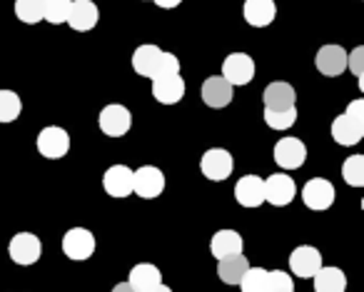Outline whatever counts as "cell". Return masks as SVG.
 I'll use <instances>...</instances> for the list:
<instances>
[{
	"instance_id": "16",
	"label": "cell",
	"mask_w": 364,
	"mask_h": 292,
	"mask_svg": "<svg viewBox=\"0 0 364 292\" xmlns=\"http://www.w3.org/2000/svg\"><path fill=\"white\" fill-rule=\"evenodd\" d=\"M235 200L242 207H259L264 202V180L259 175H242L235 185Z\"/></svg>"
},
{
	"instance_id": "29",
	"label": "cell",
	"mask_w": 364,
	"mask_h": 292,
	"mask_svg": "<svg viewBox=\"0 0 364 292\" xmlns=\"http://www.w3.org/2000/svg\"><path fill=\"white\" fill-rule=\"evenodd\" d=\"M23 110V103L18 93L13 90H0V122H13L18 120Z\"/></svg>"
},
{
	"instance_id": "26",
	"label": "cell",
	"mask_w": 364,
	"mask_h": 292,
	"mask_svg": "<svg viewBox=\"0 0 364 292\" xmlns=\"http://www.w3.org/2000/svg\"><path fill=\"white\" fill-rule=\"evenodd\" d=\"M237 285L242 292H267V270L264 267H247Z\"/></svg>"
},
{
	"instance_id": "23",
	"label": "cell",
	"mask_w": 364,
	"mask_h": 292,
	"mask_svg": "<svg viewBox=\"0 0 364 292\" xmlns=\"http://www.w3.org/2000/svg\"><path fill=\"white\" fill-rule=\"evenodd\" d=\"M210 250L218 260L228 255H237V252H242V235L237 230H218L210 240Z\"/></svg>"
},
{
	"instance_id": "17",
	"label": "cell",
	"mask_w": 364,
	"mask_h": 292,
	"mask_svg": "<svg viewBox=\"0 0 364 292\" xmlns=\"http://www.w3.org/2000/svg\"><path fill=\"white\" fill-rule=\"evenodd\" d=\"M102 187L110 197L132 195V170L127 165H112L102 175Z\"/></svg>"
},
{
	"instance_id": "32",
	"label": "cell",
	"mask_w": 364,
	"mask_h": 292,
	"mask_svg": "<svg viewBox=\"0 0 364 292\" xmlns=\"http://www.w3.org/2000/svg\"><path fill=\"white\" fill-rule=\"evenodd\" d=\"M294 290V280L284 270H267V292H289Z\"/></svg>"
},
{
	"instance_id": "9",
	"label": "cell",
	"mask_w": 364,
	"mask_h": 292,
	"mask_svg": "<svg viewBox=\"0 0 364 292\" xmlns=\"http://www.w3.org/2000/svg\"><path fill=\"white\" fill-rule=\"evenodd\" d=\"M223 78L230 85H247L255 78V61L247 53H230L223 63Z\"/></svg>"
},
{
	"instance_id": "10",
	"label": "cell",
	"mask_w": 364,
	"mask_h": 292,
	"mask_svg": "<svg viewBox=\"0 0 364 292\" xmlns=\"http://www.w3.org/2000/svg\"><path fill=\"white\" fill-rule=\"evenodd\" d=\"M307 160V147L299 137H282L274 145V162L282 170H297Z\"/></svg>"
},
{
	"instance_id": "33",
	"label": "cell",
	"mask_w": 364,
	"mask_h": 292,
	"mask_svg": "<svg viewBox=\"0 0 364 292\" xmlns=\"http://www.w3.org/2000/svg\"><path fill=\"white\" fill-rule=\"evenodd\" d=\"M180 73V61H177L175 53H162L160 63L155 68V75L152 78H162V75H177Z\"/></svg>"
},
{
	"instance_id": "8",
	"label": "cell",
	"mask_w": 364,
	"mask_h": 292,
	"mask_svg": "<svg viewBox=\"0 0 364 292\" xmlns=\"http://www.w3.org/2000/svg\"><path fill=\"white\" fill-rule=\"evenodd\" d=\"M297 195V185L287 172H274L264 180V202L274 207H284L294 200Z\"/></svg>"
},
{
	"instance_id": "19",
	"label": "cell",
	"mask_w": 364,
	"mask_h": 292,
	"mask_svg": "<svg viewBox=\"0 0 364 292\" xmlns=\"http://www.w3.org/2000/svg\"><path fill=\"white\" fill-rule=\"evenodd\" d=\"M242 16L252 28H267L277 16V6L274 0H245Z\"/></svg>"
},
{
	"instance_id": "21",
	"label": "cell",
	"mask_w": 364,
	"mask_h": 292,
	"mask_svg": "<svg viewBox=\"0 0 364 292\" xmlns=\"http://www.w3.org/2000/svg\"><path fill=\"white\" fill-rule=\"evenodd\" d=\"M247 267H250V260L242 255V252H237V255L220 257L218 260V275L225 285H237V282L242 280V275H245Z\"/></svg>"
},
{
	"instance_id": "13",
	"label": "cell",
	"mask_w": 364,
	"mask_h": 292,
	"mask_svg": "<svg viewBox=\"0 0 364 292\" xmlns=\"http://www.w3.org/2000/svg\"><path fill=\"white\" fill-rule=\"evenodd\" d=\"M100 21V11L92 0H73L70 3V13H68V26L77 33H87L97 26Z\"/></svg>"
},
{
	"instance_id": "7",
	"label": "cell",
	"mask_w": 364,
	"mask_h": 292,
	"mask_svg": "<svg viewBox=\"0 0 364 292\" xmlns=\"http://www.w3.org/2000/svg\"><path fill=\"white\" fill-rule=\"evenodd\" d=\"M8 252H11V260L16 262V265L28 267L41 260L43 245H41V240H38V235H33V232H18V235H13Z\"/></svg>"
},
{
	"instance_id": "14",
	"label": "cell",
	"mask_w": 364,
	"mask_h": 292,
	"mask_svg": "<svg viewBox=\"0 0 364 292\" xmlns=\"http://www.w3.org/2000/svg\"><path fill=\"white\" fill-rule=\"evenodd\" d=\"M185 95V80L182 75H162V78H152V98L162 105H175L182 100Z\"/></svg>"
},
{
	"instance_id": "39",
	"label": "cell",
	"mask_w": 364,
	"mask_h": 292,
	"mask_svg": "<svg viewBox=\"0 0 364 292\" xmlns=\"http://www.w3.org/2000/svg\"><path fill=\"white\" fill-rule=\"evenodd\" d=\"M289 292H294V290H289Z\"/></svg>"
},
{
	"instance_id": "31",
	"label": "cell",
	"mask_w": 364,
	"mask_h": 292,
	"mask_svg": "<svg viewBox=\"0 0 364 292\" xmlns=\"http://www.w3.org/2000/svg\"><path fill=\"white\" fill-rule=\"evenodd\" d=\"M264 122L272 130H287L297 122V110L287 108V110H264Z\"/></svg>"
},
{
	"instance_id": "22",
	"label": "cell",
	"mask_w": 364,
	"mask_h": 292,
	"mask_svg": "<svg viewBox=\"0 0 364 292\" xmlns=\"http://www.w3.org/2000/svg\"><path fill=\"white\" fill-rule=\"evenodd\" d=\"M314 292H344L347 290V275L339 267H319L312 275Z\"/></svg>"
},
{
	"instance_id": "24",
	"label": "cell",
	"mask_w": 364,
	"mask_h": 292,
	"mask_svg": "<svg viewBox=\"0 0 364 292\" xmlns=\"http://www.w3.org/2000/svg\"><path fill=\"white\" fill-rule=\"evenodd\" d=\"M162 51L157 46H140L132 53V71L142 78H152L155 75V68L160 63Z\"/></svg>"
},
{
	"instance_id": "36",
	"label": "cell",
	"mask_w": 364,
	"mask_h": 292,
	"mask_svg": "<svg viewBox=\"0 0 364 292\" xmlns=\"http://www.w3.org/2000/svg\"><path fill=\"white\" fill-rule=\"evenodd\" d=\"M157 8H165V11H172V8H177L182 3V0H152Z\"/></svg>"
},
{
	"instance_id": "20",
	"label": "cell",
	"mask_w": 364,
	"mask_h": 292,
	"mask_svg": "<svg viewBox=\"0 0 364 292\" xmlns=\"http://www.w3.org/2000/svg\"><path fill=\"white\" fill-rule=\"evenodd\" d=\"M332 137L337 145L352 147L364 137V122L352 120L349 115H339L332 122Z\"/></svg>"
},
{
	"instance_id": "34",
	"label": "cell",
	"mask_w": 364,
	"mask_h": 292,
	"mask_svg": "<svg viewBox=\"0 0 364 292\" xmlns=\"http://www.w3.org/2000/svg\"><path fill=\"white\" fill-rule=\"evenodd\" d=\"M347 71H352L359 78V88L364 90V48H354L352 53H347Z\"/></svg>"
},
{
	"instance_id": "1",
	"label": "cell",
	"mask_w": 364,
	"mask_h": 292,
	"mask_svg": "<svg viewBox=\"0 0 364 292\" xmlns=\"http://www.w3.org/2000/svg\"><path fill=\"white\" fill-rule=\"evenodd\" d=\"M165 190V175L160 167L155 165H142L137 170H132V192L140 195L142 200H152L160 197Z\"/></svg>"
},
{
	"instance_id": "38",
	"label": "cell",
	"mask_w": 364,
	"mask_h": 292,
	"mask_svg": "<svg viewBox=\"0 0 364 292\" xmlns=\"http://www.w3.org/2000/svg\"><path fill=\"white\" fill-rule=\"evenodd\" d=\"M147 292H172V290H170V287H167V285H162V282H160V285L150 287V290H147Z\"/></svg>"
},
{
	"instance_id": "12",
	"label": "cell",
	"mask_w": 364,
	"mask_h": 292,
	"mask_svg": "<svg viewBox=\"0 0 364 292\" xmlns=\"http://www.w3.org/2000/svg\"><path fill=\"white\" fill-rule=\"evenodd\" d=\"M200 95H203V103L208 108H215V110H220V108H228L230 103H232L235 98V85H230L228 80H225L223 75H213L205 80L203 90H200Z\"/></svg>"
},
{
	"instance_id": "25",
	"label": "cell",
	"mask_w": 364,
	"mask_h": 292,
	"mask_svg": "<svg viewBox=\"0 0 364 292\" xmlns=\"http://www.w3.org/2000/svg\"><path fill=\"white\" fill-rule=\"evenodd\" d=\"M127 282H130V285L135 287L137 292H147L150 287L160 285V282H162V272L157 270L155 265H150V262H142V265L132 267Z\"/></svg>"
},
{
	"instance_id": "6",
	"label": "cell",
	"mask_w": 364,
	"mask_h": 292,
	"mask_svg": "<svg viewBox=\"0 0 364 292\" xmlns=\"http://www.w3.org/2000/svg\"><path fill=\"white\" fill-rule=\"evenodd\" d=\"M36 145H38V152H41L43 157L58 160V157H65L68 150H70V135L58 125L43 127V130L38 132Z\"/></svg>"
},
{
	"instance_id": "2",
	"label": "cell",
	"mask_w": 364,
	"mask_h": 292,
	"mask_svg": "<svg viewBox=\"0 0 364 292\" xmlns=\"http://www.w3.org/2000/svg\"><path fill=\"white\" fill-rule=\"evenodd\" d=\"M63 252L75 262L90 260L92 252H95V235L85 227H70L63 235Z\"/></svg>"
},
{
	"instance_id": "4",
	"label": "cell",
	"mask_w": 364,
	"mask_h": 292,
	"mask_svg": "<svg viewBox=\"0 0 364 292\" xmlns=\"http://www.w3.org/2000/svg\"><path fill=\"white\" fill-rule=\"evenodd\" d=\"M97 125H100V130L105 132V135L122 137V135H127V132H130V127H132V113L127 110L125 105H117V103H112V105H105L100 110Z\"/></svg>"
},
{
	"instance_id": "37",
	"label": "cell",
	"mask_w": 364,
	"mask_h": 292,
	"mask_svg": "<svg viewBox=\"0 0 364 292\" xmlns=\"http://www.w3.org/2000/svg\"><path fill=\"white\" fill-rule=\"evenodd\" d=\"M112 292H137V290L130 285V282H120V285L112 287Z\"/></svg>"
},
{
	"instance_id": "28",
	"label": "cell",
	"mask_w": 364,
	"mask_h": 292,
	"mask_svg": "<svg viewBox=\"0 0 364 292\" xmlns=\"http://www.w3.org/2000/svg\"><path fill=\"white\" fill-rule=\"evenodd\" d=\"M73 0H43V21L53 23V26H60L68 21V13H70Z\"/></svg>"
},
{
	"instance_id": "11",
	"label": "cell",
	"mask_w": 364,
	"mask_h": 292,
	"mask_svg": "<svg viewBox=\"0 0 364 292\" xmlns=\"http://www.w3.org/2000/svg\"><path fill=\"white\" fill-rule=\"evenodd\" d=\"M322 267V252L312 245H299L289 255V270L294 277H312Z\"/></svg>"
},
{
	"instance_id": "5",
	"label": "cell",
	"mask_w": 364,
	"mask_h": 292,
	"mask_svg": "<svg viewBox=\"0 0 364 292\" xmlns=\"http://www.w3.org/2000/svg\"><path fill=\"white\" fill-rule=\"evenodd\" d=\"M334 197H337V190L329 180L324 177H312L307 185L302 187V202L314 212L329 210L334 205Z\"/></svg>"
},
{
	"instance_id": "27",
	"label": "cell",
	"mask_w": 364,
	"mask_h": 292,
	"mask_svg": "<svg viewBox=\"0 0 364 292\" xmlns=\"http://www.w3.org/2000/svg\"><path fill=\"white\" fill-rule=\"evenodd\" d=\"M16 16L26 26H36L43 21V0H16Z\"/></svg>"
},
{
	"instance_id": "15",
	"label": "cell",
	"mask_w": 364,
	"mask_h": 292,
	"mask_svg": "<svg viewBox=\"0 0 364 292\" xmlns=\"http://www.w3.org/2000/svg\"><path fill=\"white\" fill-rule=\"evenodd\" d=\"M314 66L322 75L337 78L347 71V53L339 46H322L317 51V58H314Z\"/></svg>"
},
{
	"instance_id": "30",
	"label": "cell",
	"mask_w": 364,
	"mask_h": 292,
	"mask_svg": "<svg viewBox=\"0 0 364 292\" xmlns=\"http://www.w3.org/2000/svg\"><path fill=\"white\" fill-rule=\"evenodd\" d=\"M342 177L347 185L352 187H364V155H352L344 160L342 165Z\"/></svg>"
},
{
	"instance_id": "35",
	"label": "cell",
	"mask_w": 364,
	"mask_h": 292,
	"mask_svg": "<svg viewBox=\"0 0 364 292\" xmlns=\"http://www.w3.org/2000/svg\"><path fill=\"white\" fill-rule=\"evenodd\" d=\"M344 115H349L352 120H357V122H364V100H362V98L349 103V108L344 110Z\"/></svg>"
},
{
	"instance_id": "3",
	"label": "cell",
	"mask_w": 364,
	"mask_h": 292,
	"mask_svg": "<svg viewBox=\"0 0 364 292\" xmlns=\"http://www.w3.org/2000/svg\"><path fill=\"white\" fill-rule=\"evenodd\" d=\"M200 170H203V175L208 177V180L223 182L232 175L235 160L228 150H223V147H210V150L203 155V160H200Z\"/></svg>"
},
{
	"instance_id": "18",
	"label": "cell",
	"mask_w": 364,
	"mask_h": 292,
	"mask_svg": "<svg viewBox=\"0 0 364 292\" xmlns=\"http://www.w3.org/2000/svg\"><path fill=\"white\" fill-rule=\"evenodd\" d=\"M262 100H264V110H287V108H294L297 93H294V88L289 83L274 80L264 88Z\"/></svg>"
}]
</instances>
